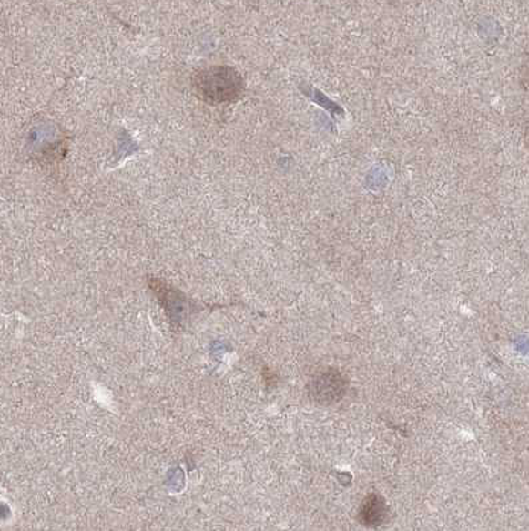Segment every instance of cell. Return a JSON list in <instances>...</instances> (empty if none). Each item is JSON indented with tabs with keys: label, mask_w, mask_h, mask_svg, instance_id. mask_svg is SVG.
Returning a JSON list of instances; mask_svg holds the SVG:
<instances>
[{
	"label": "cell",
	"mask_w": 529,
	"mask_h": 531,
	"mask_svg": "<svg viewBox=\"0 0 529 531\" xmlns=\"http://www.w3.org/2000/svg\"><path fill=\"white\" fill-rule=\"evenodd\" d=\"M312 387L313 396L318 402L332 403L341 399L347 383L342 379L341 373L328 371L315 380Z\"/></svg>",
	"instance_id": "obj_2"
},
{
	"label": "cell",
	"mask_w": 529,
	"mask_h": 531,
	"mask_svg": "<svg viewBox=\"0 0 529 531\" xmlns=\"http://www.w3.org/2000/svg\"><path fill=\"white\" fill-rule=\"evenodd\" d=\"M386 512L388 510L382 498L378 495H369L363 501L361 510H360V518L368 526H377L385 521Z\"/></svg>",
	"instance_id": "obj_3"
},
{
	"label": "cell",
	"mask_w": 529,
	"mask_h": 531,
	"mask_svg": "<svg viewBox=\"0 0 529 531\" xmlns=\"http://www.w3.org/2000/svg\"><path fill=\"white\" fill-rule=\"evenodd\" d=\"M193 87L198 97L206 103H232L243 95L244 80L231 66H214L198 72Z\"/></svg>",
	"instance_id": "obj_1"
}]
</instances>
